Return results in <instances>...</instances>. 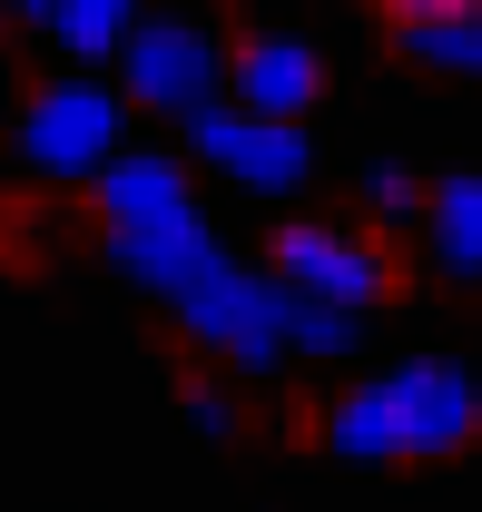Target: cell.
<instances>
[{"instance_id": "cell-1", "label": "cell", "mask_w": 482, "mask_h": 512, "mask_svg": "<svg viewBox=\"0 0 482 512\" xmlns=\"http://www.w3.org/2000/svg\"><path fill=\"white\" fill-rule=\"evenodd\" d=\"M482 434V384L453 355H404L325 404V444L355 463H443Z\"/></svg>"}, {"instance_id": "cell-2", "label": "cell", "mask_w": 482, "mask_h": 512, "mask_svg": "<svg viewBox=\"0 0 482 512\" xmlns=\"http://www.w3.org/2000/svg\"><path fill=\"white\" fill-rule=\"evenodd\" d=\"M266 286L286 306H335V316H364L394 296V256L374 247L364 227H335V217H296L276 256H266Z\"/></svg>"}, {"instance_id": "cell-3", "label": "cell", "mask_w": 482, "mask_h": 512, "mask_svg": "<svg viewBox=\"0 0 482 512\" xmlns=\"http://www.w3.org/2000/svg\"><path fill=\"white\" fill-rule=\"evenodd\" d=\"M168 316H178L217 365H237V375H276V365H286V296H276L266 276H246L237 256H217Z\"/></svg>"}, {"instance_id": "cell-4", "label": "cell", "mask_w": 482, "mask_h": 512, "mask_svg": "<svg viewBox=\"0 0 482 512\" xmlns=\"http://www.w3.org/2000/svg\"><path fill=\"white\" fill-rule=\"evenodd\" d=\"M109 158H119V89H99L89 69H69V79L20 99V168H40V178H99Z\"/></svg>"}, {"instance_id": "cell-5", "label": "cell", "mask_w": 482, "mask_h": 512, "mask_svg": "<svg viewBox=\"0 0 482 512\" xmlns=\"http://www.w3.org/2000/svg\"><path fill=\"white\" fill-rule=\"evenodd\" d=\"M119 79H128L138 109L197 119V109H217V89H227V50H217L207 20H138L128 50H119Z\"/></svg>"}, {"instance_id": "cell-6", "label": "cell", "mask_w": 482, "mask_h": 512, "mask_svg": "<svg viewBox=\"0 0 482 512\" xmlns=\"http://www.w3.org/2000/svg\"><path fill=\"white\" fill-rule=\"evenodd\" d=\"M187 148H197V168H217V178H237V188H256V197H296L305 168H315L305 128L246 119V109H227V99L187 119Z\"/></svg>"}, {"instance_id": "cell-7", "label": "cell", "mask_w": 482, "mask_h": 512, "mask_svg": "<svg viewBox=\"0 0 482 512\" xmlns=\"http://www.w3.org/2000/svg\"><path fill=\"white\" fill-rule=\"evenodd\" d=\"M315 89H325V60L305 40H286V30H256V40L227 50V109H246V119L296 128L315 109Z\"/></svg>"}, {"instance_id": "cell-8", "label": "cell", "mask_w": 482, "mask_h": 512, "mask_svg": "<svg viewBox=\"0 0 482 512\" xmlns=\"http://www.w3.org/2000/svg\"><path fill=\"white\" fill-rule=\"evenodd\" d=\"M217 256H227V247H217V227H207L197 207L158 217V227H119V237H109V266H119L128 286H148L158 306H178V296L217 266Z\"/></svg>"}, {"instance_id": "cell-9", "label": "cell", "mask_w": 482, "mask_h": 512, "mask_svg": "<svg viewBox=\"0 0 482 512\" xmlns=\"http://www.w3.org/2000/svg\"><path fill=\"white\" fill-rule=\"evenodd\" d=\"M89 188H99L109 237H119V227H158V217L197 207V197H187V168H178V158H148V148H119V158H109Z\"/></svg>"}, {"instance_id": "cell-10", "label": "cell", "mask_w": 482, "mask_h": 512, "mask_svg": "<svg viewBox=\"0 0 482 512\" xmlns=\"http://www.w3.org/2000/svg\"><path fill=\"white\" fill-rule=\"evenodd\" d=\"M423 237H433V266L443 276H482V168L423 188Z\"/></svg>"}, {"instance_id": "cell-11", "label": "cell", "mask_w": 482, "mask_h": 512, "mask_svg": "<svg viewBox=\"0 0 482 512\" xmlns=\"http://www.w3.org/2000/svg\"><path fill=\"white\" fill-rule=\"evenodd\" d=\"M40 30H50L69 60L99 79V60H119L128 30H138V0H50V20H40Z\"/></svg>"}, {"instance_id": "cell-12", "label": "cell", "mask_w": 482, "mask_h": 512, "mask_svg": "<svg viewBox=\"0 0 482 512\" xmlns=\"http://www.w3.org/2000/svg\"><path fill=\"white\" fill-rule=\"evenodd\" d=\"M404 60L443 69V79H482V0L433 10V20H404Z\"/></svg>"}, {"instance_id": "cell-13", "label": "cell", "mask_w": 482, "mask_h": 512, "mask_svg": "<svg viewBox=\"0 0 482 512\" xmlns=\"http://www.w3.org/2000/svg\"><path fill=\"white\" fill-rule=\"evenodd\" d=\"M364 345V316H335V306H286V355H315V365H345Z\"/></svg>"}, {"instance_id": "cell-14", "label": "cell", "mask_w": 482, "mask_h": 512, "mask_svg": "<svg viewBox=\"0 0 482 512\" xmlns=\"http://www.w3.org/2000/svg\"><path fill=\"white\" fill-rule=\"evenodd\" d=\"M364 207H374V217H423V178L384 158V168H364Z\"/></svg>"}, {"instance_id": "cell-15", "label": "cell", "mask_w": 482, "mask_h": 512, "mask_svg": "<svg viewBox=\"0 0 482 512\" xmlns=\"http://www.w3.org/2000/svg\"><path fill=\"white\" fill-rule=\"evenodd\" d=\"M178 404H187V424H197L207 444H227V434H237V394H227V384H187Z\"/></svg>"}, {"instance_id": "cell-16", "label": "cell", "mask_w": 482, "mask_h": 512, "mask_svg": "<svg viewBox=\"0 0 482 512\" xmlns=\"http://www.w3.org/2000/svg\"><path fill=\"white\" fill-rule=\"evenodd\" d=\"M394 20H433V10H463V0H384Z\"/></svg>"}, {"instance_id": "cell-17", "label": "cell", "mask_w": 482, "mask_h": 512, "mask_svg": "<svg viewBox=\"0 0 482 512\" xmlns=\"http://www.w3.org/2000/svg\"><path fill=\"white\" fill-rule=\"evenodd\" d=\"M0 10H10V20H30V30L50 20V0H0Z\"/></svg>"}]
</instances>
